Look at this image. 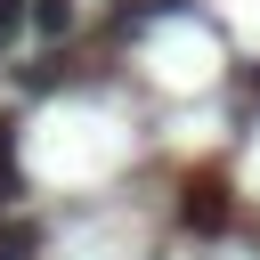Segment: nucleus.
<instances>
[{
	"mask_svg": "<svg viewBox=\"0 0 260 260\" xmlns=\"http://www.w3.org/2000/svg\"><path fill=\"white\" fill-rule=\"evenodd\" d=\"M32 252H41V228L24 211H0V260H32Z\"/></svg>",
	"mask_w": 260,
	"mask_h": 260,
	"instance_id": "7ed1b4c3",
	"label": "nucleus"
},
{
	"mask_svg": "<svg viewBox=\"0 0 260 260\" xmlns=\"http://www.w3.org/2000/svg\"><path fill=\"white\" fill-rule=\"evenodd\" d=\"M16 195H24V146H16V130L0 122V211H16Z\"/></svg>",
	"mask_w": 260,
	"mask_h": 260,
	"instance_id": "f03ea898",
	"label": "nucleus"
},
{
	"mask_svg": "<svg viewBox=\"0 0 260 260\" xmlns=\"http://www.w3.org/2000/svg\"><path fill=\"white\" fill-rule=\"evenodd\" d=\"M187 219H203V228H211V219H219V195H211V187H195V195H187Z\"/></svg>",
	"mask_w": 260,
	"mask_h": 260,
	"instance_id": "39448f33",
	"label": "nucleus"
},
{
	"mask_svg": "<svg viewBox=\"0 0 260 260\" xmlns=\"http://www.w3.org/2000/svg\"><path fill=\"white\" fill-rule=\"evenodd\" d=\"M32 32L65 41V32H73V0H32Z\"/></svg>",
	"mask_w": 260,
	"mask_h": 260,
	"instance_id": "20e7f679",
	"label": "nucleus"
},
{
	"mask_svg": "<svg viewBox=\"0 0 260 260\" xmlns=\"http://www.w3.org/2000/svg\"><path fill=\"white\" fill-rule=\"evenodd\" d=\"M65 81H73L65 49H41V57H24V65H16V89H24V98H57Z\"/></svg>",
	"mask_w": 260,
	"mask_h": 260,
	"instance_id": "f257e3e1",
	"label": "nucleus"
}]
</instances>
